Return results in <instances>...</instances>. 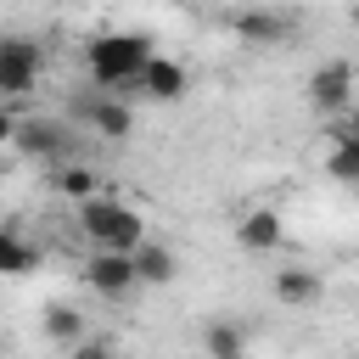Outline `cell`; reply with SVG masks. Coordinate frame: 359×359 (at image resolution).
Segmentation results:
<instances>
[{
    "label": "cell",
    "mask_w": 359,
    "mask_h": 359,
    "mask_svg": "<svg viewBox=\"0 0 359 359\" xmlns=\"http://www.w3.org/2000/svg\"><path fill=\"white\" fill-rule=\"evenodd\" d=\"M151 56H157V50H151L146 34H95V39L84 45V67H90V79H95L101 90L135 84Z\"/></svg>",
    "instance_id": "6da1fadb"
},
{
    "label": "cell",
    "mask_w": 359,
    "mask_h": 359,
    "mask_svg": "<svg viewBox=\"0 0 359 359\" xmlns=\"http://www.w3.org/2000/svg\"><path fill=\"white\" fill-rule=\"evenodd\" d=\"M79 230H84L95 247H112V252H135V247L146 241V219H140L129 202H112V196L79 202Z\"/></svg>",
    "instance_id": "7a4b0ae2"
},
{
    "label": "cell",
    "mask_w": 359,
    "mask_h": 359,
    "mask_svg": "<svg viewBox=\"0 0 359 359\" xmlns=\"http://www.w3.org/2000/svg\"><path fill=\"white\" fill-rule=\"evenodd\" d=\"M353 101H359V73H353V62L331 56V62H320V67L309 73V107H314V112L342 118Z\"/></svg>",
    "instance_id": "3957f363"
},
{
    "label": "cell",
    "mask_w": 359,
    "mask_h": 359,
    "mask_svg": "<svg viewBox=\"0 0 359 359\" xmlns=\"http://www.w3.org/2000/svg\"><path fill=\"white\" fill-rule=\"evenodd\" d=\"M45 73V50L22 34H6L0 39V95H28Z\"/></svg>",
    "instance_id": "277c9868"
},
{
    "label": "cell",
    "mask_w": 359,
    "mask_h": 359,
    "mask_svg": "<svg viewBox=\"0 0 359 359\" xmlns=\"http://www.w3.org/2000/svg\"><path fill=\"white\" fill-rule=\"evenodd\" d=\"M84 280H90V292H101V297H129V292L140 286V275H135V252L95 247L90 264H84Z\"/></svg>",
    "instance_id": "5b68a950"
},
{
    "label": "cell",
    "mask_w": 359,
    "mask_h": 359,
    "mask_svg": "<svg viewBox=\"0 0 359 359\" xmlns=\"http://www.w3.org/2000/svg\"><path fill=\"white\" fill-rule=\"evenodd\" d=\"M73 112H79V118L90 123V135H101V140H129V135H135V112H129L118 95H84Z\"/></svg>",
    "instance_id": "8992f818"
},
{
    "label": "cell",
    "mask_w": 359,
    "mask_h": 359,
    "mask_svg": "<svg viewBox=\"0 0 359 359\" xmlns=\"http://www.w3.org/2000/svg\"><path fill=\"white\" fill-rule=\"evenodd\" d=\"M11 146H17L22 157H34V163H56V157L67 151V129L50 123V118H17Z\"/></svg>",
    "instance_id": "52a82bcc"
},
{
    "label": "cell",
    "mask_w": 359,
    "mask_h": 359,
    "mask_svg": "<svg viewBox=\"0 0 359 359\" xmlns=\"http://www.w3.org/2000/svg\"><path fill=\"white\" fill-rule=\"evenodd\" d=\"M230 28H236V39L252 45V50H269V45H286V39H292V17H280V11H241Z\"/></svg>",
    "instance_id": "ba28073f"
},
{
    "label": "cell",
    "mask_w": 359,
    "mask_h": 359,
    "mask_svg": "<svg viewBox=\"0 0 359 359\" xmlns=\"http://www.w3.org/2000/svg\"><path fill=\"white\" fill-rule=\"evenodd\" d=\"M135 90H140V95H151V101H180V95L191 90V73H185L180 62H168V56H151V62L140 67Z\"/></svg>",
    "instance_id": "9c48e42d"
},
{
    "label": "cell",
    "mask_w": 359,
    "mask_h": 359,
    "mask_svg": "<svg viewBox=\"0 0 359 359\" xmlns=\"http://www.w3.org/2000/svg\"><path fill=\"white\" fill-rule=\"evenodd\" d=\"M236 241H241L247 252H275V247L286 241V219H280L275 208H252V213L236 224Z\"/></svg>",
    "instance_id": "30bf717a"
},
{
    "label": "cell",
    "mask_w": 359,
    "mask_h": 359,
    "mask_svg": "<svg viewBox=\"0 0 359 359\" xmlns=\"http://www.w3.org/2000/svg\"><path fill=\"white\" fill-rule=\"evenodd\" d=\"M135 275H140V286H168V280L180 275V258H174L163 241H140V247H135Z\"/></svg>",
    "instance_id": "8fae6325"
},
{
    "label": "cell",
    "mask_w": 359,
    "mask_h": 359,
    "mask_svg": "<svg viewBox=\"0 0 359 359\" xmlns=\"http://www.w3.org/2000/svg\"><path fill=\"white\" fill-rule=\"evenodd\" d=\"M275 297L292 303V309H314V303L325 297V280H320L314 269H280V275H275Z\"/></svg>",
    "instance_id": "7c38bea8"
},
{
    "label": "cell",
    "mask_w": 359,
    "mask_h": 359,
    "mask_svg": "<svg viewBox=\"0 0 359 359\" xmlns=\"http://www.w3.org/2000/svg\"><path fill=\"white\" fill-rule=\"evenodd\" d=\"M39 331H45L50 342H62V348H79V342H84V314H79L73 303H45Z\"/></svg>",
    "instance_id": "4fadbf2b"
},
{
    "label": "cell",
    "mask_w": 359,
    "mask_h": 359,
    "mask_svg": "<svg viewBox=\"0 0 359 359\" xmlns=\"http://www.w3.org/2000/svg\"><path fill=\"white\" fill-rule=\"evenodd\" d=\"M202 353L208 359H247V331L236 320H213L202 331Z\"/></svg>",
    "instance_id": "5bb4252c"
},
{
    "label": "cell",
    "mask_w": 359,
    "mask_h": 359,
    "mask_svg": "<svg viewBox=\"0 0 359 359\" xmlns=\"http://www.w3.org/2000/svg\"><path fill=\"white\" fill-rule=\"evenodd\" d=\"M39 269V247L17 230H0V275H34Z\"/></svg>",
    "instance_id": "9a60e30c"
},
{
    "label": "cell",
    "mask_w": 359,
    "mask_h": 359,
    "mask_svg": "<svg viewBox=\"0 0 359 359\" xmlns=\"http://www.w3.org/2000/svg\"><path fill=\"white\" fill-rule=\"evenodd\" d=\"M325 174H331V180H342V185H359V135L331 129V157H325Z\"/></svg>",
    "instance_id": "2e32d148"
},
{
    "label": "cell",
    "mask_w": 359,
    "mask_h": 359,
    "mask_svg": "<svg viewBox=\"0 0 359 359\" xmlns=\"http://www.w3.org/2000/svg\"><path fill=\"white\" fill-rule=\"evenodd\" d=\"M56 191H62L67 202H90V196H101V174H95V168H84V163L56 168Z\"/></svg>",
    "instance_id": "e0dca14e"
},
{
    "label": "cell",
    "mask_w": 359,
    "mask_h": 359,
    "mask_svg": "<svg viewBox=\"0 0 359 359\" xmlns=\"http://www.w3.org/2000/svg\"><path fill=\"white\" fill-rule=\"evenodd\" d=\"M67 359H112V348H107V342H79Z\"/></svg>",
    "instance_id": "ac0fdd59"
},
{
    "label": "cell",
    "mask_w": 359,
    "mask_h": 359,
    "mask_svg": "<svg viewBox=\"0 0 359 359\" xmlns=\"http://www.w3.org/2000/svg\"><path fill=\"white\" fill-rule=\"evenodd\" d=\"M11 135H17V118L0 107V146H11Z\"/></svg>",
    "instance_id": "d6986e66"
},
{
    "label": "cell",
    "mask_w": 359,
    "mask_h": 359,
    "mask_svg": "<svg viewBox=\"0 0 359 359\" xmlns=\"http://www.w3.org/2000/svg\"><path fill=\"white\" fill-rule=\"evenodd\" d=\"M337 129H342V135H359V101L342 112V123H337Z\"/></svg>",
    "instance_id": "ffe728a7"
}]
</instances>
